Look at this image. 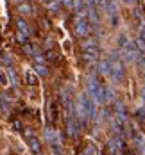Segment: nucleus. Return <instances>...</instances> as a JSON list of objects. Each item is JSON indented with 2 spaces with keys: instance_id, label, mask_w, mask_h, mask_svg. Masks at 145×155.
<instances>
[]
</instances>
